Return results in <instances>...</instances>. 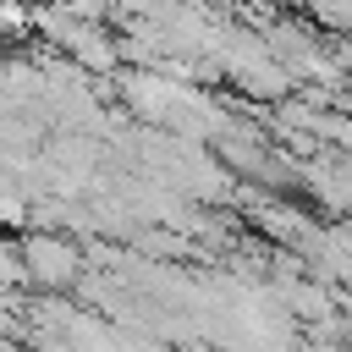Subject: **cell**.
<instances>
[{"label":"cell","mask_w":352,"mask_h":352,"mask_svg":"<svg viewBox=\"0 0 352 352\" xmlns=\"http://www.w3.org/2000/svg\"><path fill=\"white\" fill-rule=\"evenodd\" d=\"M28 258H33V280H44V286H60V280L77 275V248H66L55 236L28 242Z\"/></svg>","instance_id":"obj_1"}]
</instances>
